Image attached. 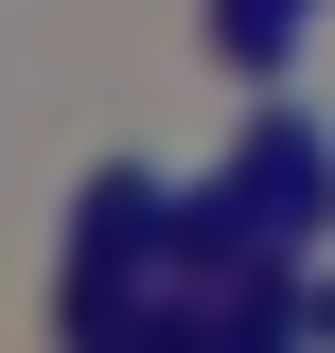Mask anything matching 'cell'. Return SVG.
<instances>
[{
    "mask_svg": "<svg viewBox=\"0 0 335 353\" xmlns=\"http://www.w3.org/2000/svg\"><path fill=\"white\" fill-rule=\"evenodd\" d=\"M176 176H141V159H106L71 194V353H124L141 336V283H176Z\"/></svg>",
    "mask_w": 335,
    "mask_h": 353,
    "instance_id": "cell-1",
    "label": "cell"
},
{
    "mask_svg": "<svg viewBox=\"0 0 335 353\" xmlns=\"http://www.w3.org/2000/svg\"><path fill=\"white\" fill-rule=\"evenodd\" d=\"M300 18H318V0H212V53L283 88V53H300Z\"/></svg>",
    "mask_w": 335,
    "mask_h": 353,
    "instance_id": "cell-4",
    "label": "cell"
},
{
    "mask_svg": "<svg viewBox=\"0 0 335 353\" xmlns=\"http://www.w3.org/2000/svg\"><path fill=\"white\" fill-rule=\"evenodd\" d=\"M194 353H318V265H265V283H230Z\"/></svg>",
    "mask_w": 335,
    "mask_h": 353,
    "instance_id": "cell-3",
    "label": "cell"
},
{
    "mask_svg": "<svg viewBox=\"0 0 335 353\" xmlns=\"http://www.w3.org/2000/svg\"><path fill=\"white\" fill-rule=\"evenodd\" d=\"M212 194H230V230H247V248H283V265H318V248H335V124L265 88V106H247V141H230V176H212Z\"/></svg>",
    "mask_w": 335,
    "mask_h": 353,
    "instance_id": "cell-2",
    "label": "cell"
}]
</instances>
